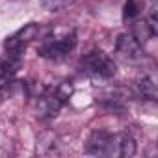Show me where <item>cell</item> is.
<instances>
[{
  "label": "cell",
  "instance_id": "1",
  "mask_svg": "<svg viewBox=\"0 0 158 158\" xmlns=\"http://www.w3.org/2000/svg\"><path fill=\"white\" fill-rule=\"evenodd\" d=\"M74 45H76V32H74V28L60 26V28H54L50 32V35H47V39L39 47V56L47 58V60L60 61L74 48Z\"/></svg>",
  "mask_w": 158,
  "mask_h": 158
},
{
  "label": "cell",
  "instance_id": "2",
  "mask_svg": "<svg viewBox=\"0 0 158 158\" xmlns=\"http://www.w3.org/2000/svg\"><path fill=\"white\" fill-rule=\"evenodd\" d=\"M82 69L91 74V76H97V78H112L115 74V63L114 60L104 54L102 50H93L89 54H86L80 61Z\"/></svg>",
  "mask_w": 158,
  "mask_h": 158
},
{
  "label": "cell",
  "instance_id": "3",
  "mask_svg": "<svg viewBox=\"0 0 158 158\" xmlns=\"http://www.w3.org/2000/svg\"><path fill=\"white\" fill-rule=\"evenodd\" d=\"M119 143H121V134H108V132H93L86 152L93 156H119Z\"/></svg>",
  "mask_w": 158,
  "mask_h": 158
},
{
  "label": "cell",
  "instance_id": "4",
  "mask_svg": "<svg viewBox=\"0 0 158 158\" xmlns=\"http://www.w3.org/2000/svg\"><path fill=\"white\" fill-rule=\"evenodd\" d=\"M39 34V24L35 23H30V24H24L21 30H17L13 35H10L4 43V48L8 54H15V56H21V52L24 50V47L34 41Z\"/></svg>",
  "mask_w": 158,
  "mask_h": 158
},
{
  "label": "cell",
  "instance_id": "5",
  "mask_svg": "<svg viewBox=\"0 0 158 158\" xmlns=\"http://www.w3.org/2000/svg\"><path fill=\"white\" fill-rule=\"evenodd\" d=\"M61 106H63V101L52 89H48L45 95H41V97L35 99V102H34V114L37 117H56L58 112L61 110Z\"/></svg>",
  "mask_w": 158,
  "mask_h": 158
},
{
  "label": "cell",
  "instance_id": "6",
  "mask_svg": "<svg viewBox=\"0 0 158 158\" xmlns=\"http://www.w3.org/2000/svg\"><path fill=\"white\" fill-rule=\"evenodd\" d=\"M143 45L138 43V39L132 35V34H121L115 41V50L117 54H121L123 58H128V60H139L141 54H143Z\"/></svg>",
  "mask_w": 158,
  "mask_h": 158
},
{
  "label": "cell",
  "instance_id": "7",
  "mask_svg": "<svg viewBox=\"0 0 158 158\" xmlns=\"http://www.w3.org/2000/svg\"><path fill=\"white\" fill-rule=\"evenodd\" d=\"M136 39H138V43L139 45H145L151 37H154L156 35V32L152 30V26L149 24V21H136L134 24H132V32H130Z\"/></svg>",
  "mask_w": 158,
  "mask_h": 158
},
{
  "label": "cell",
  "instance_id": "8",
  "mask_svg": "<svg viewBox=\"0 0 158 158\" xmlns=\"http://www.w3.org/2000/svg\"><path fill=\"white\" fill-rule=\"evenodd\" d=\"M138 89H139V93H141L145 99H149V101H156V97H158L156 78H154L152 74H147V76L139 78V80H138Z\"/></svg>",
  "mask_w": 158,
  "mask_h": 158
},
{
  "label": "cell",
  "instance_id": "9",
  "mask_svg": "<svg viewBox=\"0 0 158 158\" xmlns=\"http://www.w3.org/2000/svg\"><path fill=\"white\" fill-rule=\"evenodd\" d=\"M136 154V141L128 134H121V143H119V158H130Z\"/></svg>",
  "mask_w": 158,
  "mask_h": 158
},
{
  "label": "cell",
  "instance_id": "10",
  "mask_svg": "<svg viewBox=\"0 0 158 158\" xmlns=\"http://www.w3.org/2000/svg\"><path fill=\"white\" fill-rule=\"evenodd\" d=\"M139 13H141V4L138 0H127L125 10H123V17L125 19H136Z\"/></svg>",
  "mask_w": 158,
  "mask_h": 158
}]
</instances>
